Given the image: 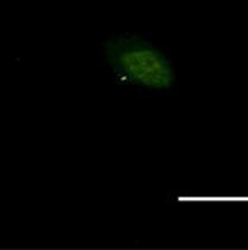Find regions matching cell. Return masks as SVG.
Returning a JSON list of instances; mask_svg holds the SVG:
<instances>
[{
	"mask_svg": "<svg viewBox=\"0 0 248 250\" xmlns=\"http://www.w3.org/2000/svg\"><path fill=\"white\" fill-rule=\"evenodd\" d=\"M103 55L119 83L159 93L177 90L179 76L174 62L137 33H113L104 42Z\"/></svg>",
	"mask_w": 248,
	"mask_h": 250,
	"instance_id": "obj_1",
	"label": "cell"
}]
</instances>
